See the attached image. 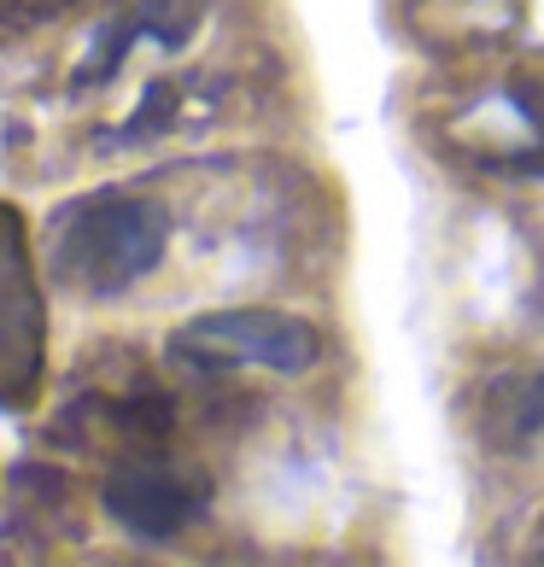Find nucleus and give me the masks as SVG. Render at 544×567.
Masks as SVG:
<instances>
[{"label":"nucleus","mask_w":544,"mask_h":567,"mask_svg":"<svg viewBox=\"0 0 544 567\" xmlns=\"http://www.w3.org/2000/svg\"><path fill=\"white\" fill-rule=\"evenodd\" d=\"M171 246V217L164 205L100 187L71 205H59L48 223V269L59 287L89 292V299H123L164 264Z\"/></svg>","instance_id":"f257e3e1"},{"label":"nucleus","mask_w":544,"mask_h":567,"mask_svg":"<svg viewBox=\"0 0 544 567\" xmlns=\"http://www.w3.org/2000/svg\"><path fill=\"white\" fill-rule=\"evenodd\" d=\"M71 7H82V0H0V30H35Z\"/></svg>","instance_id":"423d86ee"},{"label":"nucleus","mask_w":544,"mask_h":567,"mask_svg":"<svg viewBox=\"0 0 544 567\" xmlns=\"http://www.w3.org/2000/svg\"><path fill=\"white\" fill-rule=\"evenodd\" d=\"M48 363V305H41L30 228L0 199V410H30Z\"/></svg>","instance_id":"7ed1b4c3"},{"label":"nucleus","mask_w":544,"mask_h":567,"mask_svg":"<svg viewBox=\"0 0 544 567\" xmlns=\"http://www.w3.org/2000/svg\"><path fill=\"white\" fill-rule=\"evenodd\" d=\"M171 351L199 369H276V374H305L322 357L317 328L287 317V310L240 305V310H205L171 333Z\"/></svg>","instance_id":"f03ea898"},{"label":"nucleus","mask_w":544,"mask_h":567,"mask_svg":"<svg viewBox=\"0 0 544 567\" xmlns=\"http://www.w3.org/2000/svg\"><path fill=\"white\" fill-rule=\"evenodd\" d=\"M100 503H106V515H112L130 538L164 544V538L187 533V527L205 515L212 486H205V474L187 468V462L141 451V456H123L117 468L106 474Z\"/></svg>","instance_id":"20e7f679"},{"label":"nucleus","mask_w":544,"mask_h":567,"mask_svg":"<svg viewBox=\"0 0 544 567\" xmlns=\"http://www.w3.org/2000/svg\"><path fill=\"white\" fill-rule=\"evenodd\" d=\"M199 24V7L194 0H135V7H123L117 18H106L94 35V53L76 65V82L71 89H100V82H112L117 65L130 59V48H141V41H158V48H182L187 35H194Z\"/></svg>","instance_id":"39448f33"}]
</instances>
